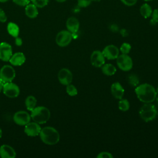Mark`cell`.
<instances>
[{"instance_id": "cell-1", "label": "cell", "mask_w": 158, "mask_h": 158, "mask_svg": "<svg viewBox=\"0 0 158 158\" xmlns=\"http://www.w3.org/2000/svg\"><path fill=\"white\" fill-rule=\"evenodd\" d=\"M138 99L144 103H151L157 96L156 90L153 86L148 83H143L136 86L135 89Z\"/></svg>"}, {"instance_id": "cell-2", "label": "cell", "mask_w": 158, "mask_h": 158, "mask_svg": "<svg viewBox=\"0 0 158 158\" xmlns=\"http://www.w3.org/2000/svg\"><path fill=\"white\" fill-rule=\"evenodd\" d=\"M40 136L41 141L48 145H54L60 139V135L58 131L52 127H45L41 128Z\"/></svg>"}, {"instance_id": "cell-3", "label": "cell", "mask_w": 158, "mask_h": 158, "mask_svg": "<svg viewBox=\"0 0 158 158\" xmlns=\"http://www.w3.org/2000/svg\"><path fill=\"white\" fill-rule=\"evenodd\" d=\"M31 118L33 122L43 124L46 123L50 118V110L44 106L35 107L31 111Z\"/></svg>"}, {"instance_id": "cell-4", "label": "cell", "mask_w": 158, "mask_h": 158, "mask_svg": "<svg viewBox=\"0 0 158 158\" xmlns=\"http://www.w3.org/2000/svg\"><path fill=\"white\" fill-rule=\"evenodd\" d=\"M157 114V111L156 106L151 103H145L141 107L139 110V117L146 122L155 119Z\"/></svg>"}, {"instance_id": "cell-5", "label": "cell", "mask_w": 158, "mask_h": 158, "mask_svg": "<svg viewBox=\"0 0 158 158\" xmlns=\"http://www.w3.org/2000/svg\"><path fill=\"white\" fill-rule=\"evenodd\" d=\"M15 77L14 69L9 65H5L0 69V80L4 83L11 82Z\"/></svg>"}, {"instance_id": "cell-6", "label": "cell", "mask_w": 158, "mask_h": 158, "mask_svg": "<svg viewBox=\"0 0 158 158\" xmlns=\"http://www.w3.org/2000/svg\"><path fill=\"white\" fill-rule=\"evenodd\" d=\"M117 59V65L118 67L125 72L130 70L133 67V60L128 55L122 54L118 55Z\"/></svg>"}, {"instance_id": "cell-7", "label": "cell", "mask_w": 158, "mask_h": 158, "mask_svg": "<svg viewBox=\"0 0 158 158\" xmlns=\"http://www.w3.org/2000/svg\"><path fill=\"white\" fill-rule=\"evenodd\" d=\"M73 38L72 34L68 30H62L59 31L56 37V44L60 47L68 46Z\"/></svg>"}, {"instance_id": "cell-8", "label": "cell", "mask_w": 158, "mask_h": 158, "mask_svg": "<svg viewBox=\"0 0 158 158\" xmlns=\"http://www.w3.org/2000/svg\"><path fill=\"white\" fill-rule=\"evenodd\" d=\"M2 91L4 95L10 98H16L20 94V88L19 86L12 81L5 83L4 84Z\"/></svg>"}, {"instance_id": "cell-9", "label": "cell", "mask_w": 158, "mask_h": 158, "mask_svg": "<svg viewBox=\"0 0 158 158\" xmlns=\"http://www.w3.org/2000/svg\"><path fill=\"white\" fill-rule=\"evenodd\" d=\"M14 122L18 125L25 126L31 120L30 114L24 110H20L15 112L13 116Z\"/></svg>"}, {"instance_id": "cell-10", "label": "cell", "mask_w": 158, "mask_h": 158, "mask_svg": "<svg viewBox=\"0 0 158 158\" xmlns=\"http://www.w3.org/2000/svg\"><path fill=\"white\" fill-rule=\"evenodd\" d=\"M57 77L59 82L62 85L67 86L72 83L73 75L69 69L67 68H63L59 70Z\"/></svg>"}, {"instance_id": "cell-11", "label": "cell", "mask_w": 158, "mask_h": 158, "mask_svg": "<svg viewBox=\"0 0 158 158\" xmlns=\"http://www.w3.org/2000/svg\"><path fill=\"white\" fill-rule=\"evenodd\" d=\"M12 55V46L6 42L0 44V59L4 62L9 60Z\"/></svg>"}, {"instance_id": "cell-12", "label": "cell", "mask_w": 158, "mask_h": 158, "mask_svg": "<svg viewBox=\"0 0 158 158\" xmlns=\"http://www.w3.org/2000/svg\"><path fill=\"white\" fill-rule=\"evenodd\" d=\"M90 60L92 65L99 68L101 67L105 64V57L101 51L96 50L92 52Z\"/></svg>"}, {"instance_id": "cell-13", "label": "cell", "mask_w": 158, "mask_h": 158, "mask_svg": "<svg viewBox=\"0 0 158 158\" xmlns=\"http://www.w3.org/2000/svg\"><path fill=\"white\" fill-rule=\"evenodd\" d=\"M104 56L108 60H114L117 58L119 55V49L113 44L106 46L102 51Z\"/></svg>"}, {"instance_id": "cell-14", "label": "cell", "mask_w": 158, "mask_h": 158, "mask_svg": "<svg viewBox=\"0 0 158 158\" xmlns=\"http://www.w3.org/2000/svg\"><path fill=\"white\" fill-rule=\"evenodd\" d=\"M41 128L36 122H29L25 125V133L28 136H36L40 135Z\"/></svg>"}, {"instance_id": "cell-15", "label": "cell", "mask_w": 158, "mask_h": 158, "mask_svg": "<svg viewBox=\"0 0 158 158\" xmlns=\"http://www.w3.org/2000/svg\"><path fill=\"white\" fill-rule=\"evenodd\" d=\"M16 152L9 145L3 144L0 147V157L1 158H15Z\"/></svg>"}, {"instance_id": "cell-16", "label": "cell", "mask_w": 158, "mask_h": 158, "mask_svg": "<svg viewBox=\"0 0 158 158\" xmlns=\"http://www.w3.org/2000/svg\"><path fill=\"white\" fill-rule=\"evenodd\" d=\"M110 91L112 96L117 99H122L124 94V89L122 85L119 82H114L112 84L110 87Z\"/></svg>"}, {"instance_id": "cell-17", "label": "cell", "mask_w": 158, "mask_h": 158, "mask_svg": "<svg viewBox=\"0 0 158 158\" xmlns=\"http://www.w3.org/2000/svg\"><path fill=\"white\" fill-rule=\"evenodd\" d=\"M66 27L72 34L77 33L80 27L78 20L75 17H69L66 21Z\"/></svg>"}, {"instance_id": "cell-18", "label": "cell", "mask_w": 158, "mask_h": 158, "mask_svg": "<svg viewBox=\"0 0 158 158\" xmlns=\"http://www.w3.org/2000/svg\"><path fill=\"white\" fill-rule=\"evenodd\" d=\"M26 58L23 52H17L12 54L9 59V62L15 66H20L24 64Z\"/></svg>"}, {"instance_id": "cell-19", "label": "cell", "mask_w": 158, "mask_h": 158, "mask_svg": "<svg viewBox=\"0 0 158 158\" xmlns=\"http://www.w3.org/2000/svg\"><path fill=\"white\" fill-rule=\"evenodd\" d=\"M25 13L30 19H35L38 15V7L33 3H29L25 6Z\"/></svg>"}, {"instance_id": "cell-20", "label": "cell", "mask_w": 158, "mask_h": 158, "mask_svg": "<svg viewBox=\"0 0 158 158\" xmlns=\"http://www.w3.org/2000/svg\"><path fill=\"white\" fill-rule=\"evenodd\" d=\"M7 30L9 34L12 36L14 38L19 36L20 29L19 26L16 23L14 22H9L7 26Z\"/></svg>"}, {"instance_id": "cell-21", "label": "cell", "mask_w": 158, "mask_h": 158, "mask_svg": "<svg viewBox=\"0 0 158 158\" xmlns=\"http://www.w3.org/2000/svg\"><path fill=\"white\" fill-rule=\"evenodd\" d=\"M139 12L142 17H143L144 19L149 18V17L151 16L152 10L151 8V6L148 4V3H144L143 4L139 9Z\"/></svg>"}, {"instance_id": "cell-22", "label": "cell", "mask_w": 158, "mask_h": 158, "mask_svg": "<svg viewBox=\"0 0 158 158\" xmlns=\"http://www.w3.org/2000/svg\"><path fill=\"white\" fill-rule=\"evenodd\" d=\"M101 70L104 75L107 76L114 75L117 72L116 67L111 64H104L102 66Z\"/></svg>"}, {"instance_id": "cell-23", "label": "cell", "mask_w": 158, "mask_h": 158, "mask_svg": "<svg viewBox=\"0 0 158 158\" xmlns=\"http://www.w3.org/2000/svg\"><path fill=\"white\" fill-rule=\"evenodd\" d=\"M36 102H37L36 99L33 96H28V97H27L25 101V106L27 110L30 111H31L36 107Z\"/></svg>"}, {"instance_id": "cell-24", "label": "cell", "mask_w": 158, "mask_h": 158, "mask_svg": "<svg viewBox=\"0 0 158 158\" xmlns=\"http://www.w3.org/2000/svg\"><path fill=\"white\" fill-rule=\"evenodd\" d=\"M118 109L120 110H122L123 112H125L129 109L130 103L127 99H120V101L118 102Z\"/></svg>"}, {"instance_id": "cell-25", "label": "cell", "mask_w": 158, "mask_h": 158, "mask_svg": "<svg viewBox=\"0 0 158 158\" xmlns=\"http://www.w3.org/2000/svg\"><path fill=\"white\" fill-rule=\"evenodd\" d=\"M66 92L70 96H75L78 94V91L77 88L72 84H69L67 85Z\"/></svg>"}, {"instance_id": "cell-26", "label": "cell", "mask_w": 158, "mask_h": 158, "mask_svg": "<svg viewBox=\"0 0 158 158\" xmlns=\"http://www.w3.org/2000/svg\"><path fill=\"white\" fill-rule=\"evenodd\" d=\"M128 81L129 84L134 87H136L139 84V79L138 77L134 74H131L128 77Z\"/></svg>"}, {"instance_id": "cell-27", "label": "cell", "mask_w": 158, "mask_h": 158, "mask_svg": "<svg viewBox=\"0 0 158 158\" xmlns=\"http://www.w3.org/2000/svg\"><path fill=\"white\" fill-rule=\"evenodd\" d=\"M31 2L38 8H43L48 5L49 0H30Z\"/></svg>"}, {"instance_id": "cell-28", "label": "cell", "mask_w": 158, "mask_h": 158, "mask_svg": "<svg viewBox=\"0 0 158 158\" xmlns=\"http://www.w3.org/2000/svg\"><path fill=\"white\" fill-rule=\"evenodd\" d=\"M131 48V46L128 43H123L121 45V46L120 48V50L122 54H127L130 52Z\"/></svg>"}, {"instance_id": "cell-29", "label": "cell", "mask_w": 158, "mask_h": 158, "mask_svg": "<svg viewBox=\"0 0 158 158\" xmlns=\"http://www.w3.org/2000/svg\"><path fill=\"white\" fill-rule=\"evenodd\" d=\"M151 23L152 25H155L156 23H158V9H154L151 14Z\"/></svg>"}, {"instance_id": "cell-30", "label": "cell", "mask_w": 158, "mask_h": 158, "mask_svg": "<svg viewBox=\"0 0 158 158\" xmlns=\"http://www.w3.org/2000/svg\"><path fill=\"white\" fill-rule=\"evenodd\" d=\"M91 0H78V6L80 7H86L91 3Z\"/></svg>"}, {"instance_id": "cell-31", "label": "cell", "mask_w": 158, "mask_h": 158, "mask_svg": "<svg viewBox=\"0 0 158 158\" xmlns=\"http://www.w3.org/2000/svg\"><path fill=\"white\" fill-rule=\"evenodd\" d=\"M98 158H112L113 156L111 154V153L106 151H103L98 154L97 156Z\"/></svg>"}, {"instance_id": "cell-32", "label": "cell", "mask_w": 158, "mask_h": 158, "mask_svg": "<svg viewBox=\"0 0 158 158\" xmlns=\"http://www.w3.org/2000/svg\"><path fill=\"white\" fill-rule=\"evenodd\" d=\"M13 2L20 6H26L27 4H28L31 1L30 0H12Z\"/></svg>"}, {"instance_id": "cell-33", "label": "cell", "mask_w": 158, "mask_h": 158, "mask_svg": "<svg viewBox=\"0 0 158 158\" xmlns=\"http://www.w3.org/2000/svg\"><path fill=\"white\" fill-rule=\"evenodd\" d=\"M120 1L123 4L127 6H134L135 4H136V3L138 1V0H120Z\"/></svg>"}, {"instance_id": "cell-34", "label": "cell", "mask_w": 158, "mask_h": 158, "mask_svg": "<svg viewBox=\"0 0 158 158\" xmlns=\"http://www.w3.org/2000/svg\"><path fill=\"white\" fill-rule=\"evenodd\" d=\"M7 18L4 11L2 9H0V22L4 23L7 21Z\"/></svg>"}, {"instance_id": "cell-35", "label": "cell", "mask_w": 158, "mask_h": 158, "mask_svg": "<svg viewBox=\"0 0 158 158\" xmlns=\"http://www.w3.org/2000/svg\"><path fill=\"white\" fill-rule=\"evenodd\" d=\"M15 38V44H16L17 46H22V43H23L22 38H20V37H19V36H17V37H16V38Z\"/></svg>"}, {"instance_id": "cell-36", "label": "cell", "mask_w": 158, "mask_h": 158, "mask_svg": "<svg viewBox=\"0 0 158 158\" xmlns=\"http://www.w3.org/2000/svg\"><path fill=\"white\" fill-rule=\"evenodd\" d=\"M4 83L3 81H2L1 80H0V92L3 89V86H4Z\"/></svg>"}, {"instance_id": "cell-37", "label": "cell", "mask_w": 158, "mask_h": 158, "mask_svg": "<svg viewBox=\"0 0 158 158\" xmlns=\"http://www.w3.org/2000/svg\"><path fill=\"white\" fill-rule=\"evenodd\" d=\"M57 2H65V1H66L67 0H56Z\"/></svg>"}, {"instance_id": "cell-38", "label": "cell", "mask_w": 158, "mask_h": 158, "mask_svg": "<svg viewBox=\"0 0 158 158\" xmlns=\"http://www.w3.org/2000/svg\"><path fill=\"white\" fill-rule=\"evenodd\" d=\"M155 101H156V102L157 104L158 105V96H157V97L156 96V99H155Z\"/></svg>"}, {"instance_id": "cell-39", "label": "cell", "mask_w": 158, "mask_h": 158, "mask_svg": "<svg viewBox=\"0 0 158 158\" xmlns=\"http://www.w3.org/2000/svg\"><path fill=\"white\" fill-rule=\"evenodd\" d=\"M9 0H0V2H6L7 1H8Z\"/></svg>"}, {"instance_id": "cell-40", "label": "cell", "mask_w": 158, "mask_h": 158, "mask_svg": "<svg viewBox=\"0 0 158 158\" xmlns=\"http://www.w3.org/2000/svg\"><path fill=\"white\" fill-rule=\"evenodd\" d=\"M2 130L0 128V138L2 137Z\"/></svg>"}, {"instance_id": "cell-41", "label": "cell", "mask_w": 158, "mask_h": 158, "mask_svg": "<svg viewBox=\"0 0 158 158\" xmlns=\"http://www.w3.org/2000/svg\"><path fill=\"white\" fill-rule=\"evenodd\" d=\"M92 1H95V2H99V1H101V0H91Z\"/></svg>"}, {"instance_id": "cell-42", "label": "cell", "mask_w": 158, "mask_h": 158, "mask_svg": "<svg viewBox=\"0 0 158 158\" xmlns=\"http://www.w3.org/2000/svg\"><path fill=\"white\" fill-rule=\"evenodd\" d=\"M144 1H145V2H149V1H152V0H143Z\"/></svg>"}, {"instance_id": "cell-43", "label": "cell", "mask_w": 158, "mask_h": 158, "mask_svg": "<svg viewBox=\"0 0 158 158\" xmlns=\"http://www.w3.org/2000/svg\"><path fill=\"white\" fill-rule=\"evenodd\" d=\"M156 93H157V94H158V88L156 89Z\"/></svg>"}, {"instance_id": "cell-44", "label": "cell", "mask_w": 158, "mask_h": 158, "mask_svg": "<svg viewBox=\"0 0 158 158\" xmlns=\"http://www.w3.org/2000/svg\"><path fill=\"white\" fill-rule=\"evenodd\" d=\"M157 115H158V112H157Z\"/></svg>"}]
</instances>
